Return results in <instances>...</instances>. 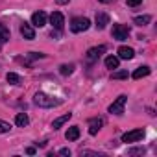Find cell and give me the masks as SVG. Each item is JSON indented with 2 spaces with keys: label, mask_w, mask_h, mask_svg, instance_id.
I'll return each instance as SVG.
<instances>
[{
  "label": "cell",
  "mask_w": 157,
  "mask_h": 157,
  "mask_svg": "<svg viewBox=\"0 0 157 157\" xmlns=\"http://www.w3.org/2000/svg\"><path fill=\"white\" fill-rule=\"evenodd\" d=\"M107 24H109V15L107 13H96V28L104 30Z\"/></svg>",
  "instance_id": "30bf717a"
},
{
  "label": "cell",
  "mask_w": 157,
  "mask_h": 157,
  "mask_svg": "<svg viewBox=\"0 0 157 157\" xmlns=\"http://www.w3.org/2000/svg\"><path fill=\"white\" fill-rule=\"evenodd\" d=\"M150 21H151L150 15H142V17H135V19H133V22H135L137 26H146Z\"/></svg>",
  "instance_id": "ac0fdd59"
},
{
  "label": "cell",
  "mask_w": 157,
  "mask_h": 157,
  "mask_svg": "<svg viewBox=\"0 0 157 157\" xmlns=\"http://www.w3.org/2000/svg\"><path fill=\"white\" fill-rule=\"evenodd\" d=\"M140 2H142V0H126V4H128V6H131V8H135V6H139Z\"/></svg>",
  "instance_id": "cb8c5ba5"
},
{
  "label": "cell",
  "mask_w": 157,
  "mask_h": 157,
  "mask_svg": "<svg viewBox=\"0 0 157 157\" xmlns=\"http://www.w3.org/2000/svg\"><path fill=\"white\" fill-rule=\"evenodd\" d=\"M6 80H8V83H11V85H19V83H21V76L15 74V72H8Z\"/></svg>",
  "instance_id": "e0dca14e"
},
{
  "label": "cell",
  "mask_w": 157,
  "mask_h": 157,
  "mask_svg": "<svg viewBox=\"0 0 157 157\" xmlns=\"http://www.w3.org/2000/svg\"><path fill=\"white\" fill-rule=\"evenodd\" d=\"M26 153H30V155H33V153H35V148H28V150H26Z\"/></svg>",
  "instance_id": "4316f807"
},
{
  "label": "cell",
  "mask_w": 157,
  "mask_h": 157,
  "mask_svg": "<svg viewBox=\"0 0 157 157\" xmlns=\"http://www.w3.org/2000/svg\"><path fill=\"white\" fill-rule=\"evenodd\" d=\"M0 41H10V30L6 28V24H2L0 22Z\"/></svg>",
  "instance_id": "ffe728a7"
},
{
  "label": "cell",
  "mask_w": 157,
  "mask_h": 157,
  "mask_svg": "<svg viewBox=\"0 0 157 157\" xmlns=\"http://www.w3.org/2000/svg\"><path fill=\"white\" fill-rule=\"evenodd\" d=\"M126 100H128V96H124V94H120L111 105H109V113L111 115H122L124 113V105H126Z\"/></svg>",
  "instance_id": "277c9868"
},
{
  "label": "cell",
  "mask_w": 157,
  "mask_h": 157,
  "mask_svg": "<svg viewBox=\"0 0 157 157\" xmlns=\"http://www.w3.org/2000/svg\"><path fill=\"white\" fill-rule=\"evenodd\" d=\"M21 33H22V37H24V39H28V41L35 39V32H33V28H32L30 24H26V22L21 26Z\"/></svg>",
  "instance_id": "8fae6325"
},
{
  "label": "cell",
  "mask_w": 157,
  "mask_h": 157,
  "mask_svg": "<svg viewBox=\"0 0 157 157\" xmlns=\"http://www.w3.org/2000/svg\"><path fill=\"white\" fill-rule=\"evenodd\" d=\"M65 139L67 140H78V139H80V128H78V126L68 128L67 133H65Z\"/></svg>",
  "instance_id": "4fadbf2b"
},
{
  "label": "cell",
  "mask_w": 157,
  "mask_h": 157,
  "mask_svg": "<svg viewBox=\"0 0 157 157\" xmlns=\"http://www.w3.org/2000/svg\"><path fill=\"white\" fill-rule=\"evenodd\" d=\"M118 57L120 59H133L135 57V50L129 46H120L118 48Z\"/></svg>",
  "instance_id": "9c48e42d"
},
{
  "label": "cell",
  "mask_w": 157,
  "mask_h": 157,
  "mask_svg": "<svg viewBox=\"0 0 157 157\" xmlns=\"http://www.w3.org/2000/svg\"><path fill=\"white\" fill-rule=\"evenodd\" d=\"M56 2H57V4L61 6V4H68V2H70V0H56Z\"/></svg>",
  "instance_id": "484cf974"
},
{
  "label": "cell",
  "mask_w": 157,
  "mask_h": 157,
  "mask_svg": "<svg viewBox=\"0 0 157 157\" xmlns=\"http://www.w3.org/2000/svg\"><path fill=\"white\" fill-rule=\"evenodd\" d=\"M98 2H102V4H109V2H113V0H98Z\"/></svg>",
  "instance_id": "83f0119b"
},
{
  "label": "cell",
  "mask_w": 157,
  "mask_h": 157,
  "mask_svg": "<svg viewBox=\"0 0 157 157\" xmlns=\"http://www.w3.org/2000/svg\"><path fill=\"white\" fill-rule=\"evenodd\" d=\"M15 124H17L19 128H26V126L30 124V118H28V115H26V113H19V115L15 117Z\"/></svg>",
  "instance_id": "2e32d148"
},
{
  "label": "cell",
  "mask_w": 157,
  "mask_h": 157,
  "mask_svg": "<svg viewBox=\"0 0 157 157\" xmlns=\"http://www.w3.org/2000/svg\"><path fill=\"white\" fill-rule=\"evenodd\" d=\"M150 67H139L135 72H133V80H140V78H146V76H150Z\"/></svg>",
  "instance_id": "9a60e30c"
},
{
  "label": "cell",
  "mask_w": 157,
  "mask_h": 157,
  "mask_svg": "<svg viewBox=\"0 0 157 157\" xmlns=\"http://www.w3.org/2000/svg\"><path fill=\"white\" fill-rule=\"evenodd\" d=\"M89 26H91V21H89L87 17H76V19H72V22H70V30H72L74 33L85 32V30H89Z\"/></svg>",
  "instance_id": "7a4b0ae2"
},
{
  "label": "cell",
  "mask_w": 157,
  "mask_h": 157,
  "mask_svg": "<svg viewBox=\"0 0 157 157\" xmlns=\"http://www.w3.org/2000/svg\"><path fill=\"white\" fill-rule=\"evenodd\" d=\"M32 24L37 26V28H43V26L46 24V13H44V11H35V13L32 15Z\"/></svg>",
  "instance_id": "52a82bcc"
},
{
  "label": "cell",
  "mask_w": 157,
  "mask_h": 157,
  "mask_svg": "<svg viewBox=\"0 0 157 157\" xmlns=\"http://www.w3.org/2000/svg\"><path fill=\"white\" fill-rule=\"evenodd\" d=\"M11 129V126L8 124V122H2V120H0V133H8Z\"/></svg>",
  "instance_id": "603a6c76"
},
{
  "label": "cell",
  "mask_w": 157,
  "mask_h": 157,
  "mask_svg": "<svg viewBox=\"0 0 157 157\" xmlns=\"http://www.w3.org/2000/svg\"><path fill=\"white\" fill-rule=\"evenodd\" d=\"M59 153H61V155H70V150H68V148H63Z\"/></svg>",
  "instance_id": "d4e9b609"
},
{
  "label": "cell",
  "mask_w": 157,
  "mask_h": 157,
  "mask_svg": "<svg viewBox=\"0 0 157 157\" xmlns=\"http://www.w3.org/2000/svg\"><path fill=\"white\" fill-rule=\"evenodd\" d=\"M144 137V129H133L122 135V142H139Z\"/></svg>",
  "instance_id": "5b68a950"
},
{
  "label": "cell",
  "mask_w": 157,
  "mask_h": 157,
  "mask_svg": "<svg viewBox=\"0 0 157 157\" xmlns=\"http://www.w3.org/2000/svg\"><path fill=\"white\" fill-rule=\"evenodd\" d=\"M50 22H52V26H54L56 30H63V26H65V17H63V13L54 11V13L50 15Z\"/></svg>",
  "instance_id": "8992f818"
},
{
  "label": "cell",
  "mask_w": 157,
  "mask_h": 157,
  "mask_svg": "<svg viewBox=\"0 0 157 157\" xmlns=\"http://www.w3.org/2000/svg\"><path fill=\"white\" fill-rule=\"evenodd\" d=\"M59 72H61L63 76H70V74L74 72V65H61V67H59Z\"/></svg>",
  "instance_id": "44dd1931"
},
{
  "label": "cell",
  "mask_w": 157,
  "mask_h": 157,
  "mask_svg": "<svg viewBox=\"0 0 157 157\" xmlns=\"http://www.w3.org/2000/svg\"><path fill=\"white\" fill-rule=\"evenodd\" d=\"M105 67L107 68H118V57H115V56L105 57Z\"/></svg>",
  "instance_id": "d6986e66"
},
{
  "label": "cell",
  "mask_w": 157,
  "mask_h": 157,
  "mask_svg": "<svg viewBox=\"0 0 157 157\" xmlns=\"http://www.w3.org/2000/svg\"><path fill=\"white\" fill-rule=\"evenodd\" d=\"M70 117H72V113H67V115H63V117H57V118L52 122V128H54V129H59L65 122H68V120H70Z\"/></svg>",
  "instance_id": "5bb4252c"
},
{
  "label": "cell",
  "mask_w": 157,
  "mask_h": 157,
  "mask_svg": "<svg viewBox=\"0 0 157 157\" xmlns=\"http://www.w3.org/2000/svg\"><path fill=\"white\" fill-rule=\"evenodd\" d=\"M102 126H104V120H102V118H93V120L89 122V133H91V135H96Z\"/></svg>",
  "instance_id": "7c38bea8"
},
{
  "label": "cell",
  "mask_w": 157,
  "mask_h": 157,
  "mask_svg": "<svg viewBox=\"0 0 157 157\" xmlns=\"http://www.w3.org/2000/svg\"><path fill=\"white\" fill-rule=\"evenodd\" d=\"M113 80H126V78H128V72L126 70H118V72H113Z\"/></svg>",
  "instance_id": "7402d4cb"
},
{
  "label": "cell",
  "mask_w": 157,
  "mask_h": 157,
  "mask_svg": "<svg viewBox=\"0 0 157 157\" xmlns=\"http://www.w3.org/2000/svg\"><path fill=\"white\" fill-rule=\"evenodd\" d=\"M33 102H35L39 107H57V105L61 104V100H56V98L48 96L46 93H35Z\"/></svg>",
  "instance_id": "6da1fadb"
},
{
  "label": "cell",
  "mask_w": 157,
  "mask_h": 157,
  "mask_svg": "<svg viewBox=\"0 0 157 157\" xmlns=\"http://www.w3.org/2000/svg\"><path fill=\"white\" fill-rule=\"evenodd\" d=\"M104 52H105V46H104V44L94 46V48H89V50H87V59H89V61H96Z\"/></svg>",
  "instance_id": "ba28073f"
},
{
  "label": "cell",
  "mask_w": 157,
  "mask_h": 157,
  "mask_svg": "<svg viewBox=\"0 0 157 157\" xmlns=\"http://www.w3.org/2000/svg\"><path fill=\"white\" fill-rule=\"evenodd\" d=\"M111 35H113V39H117V41H126V39L129 37V28L124 26V24H115Z\"/></svg>",
  "instance_id": "3957f363"
}]
</instances>
